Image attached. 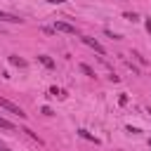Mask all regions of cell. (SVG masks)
Instances as JSON below:
<instances>
[{
    "instance_id": "obj_1",
    "label": "cell",
    "mask_w": 151,
    "mask_h": 151,
    "mask_svg": "<svg viewBox=\"0 0 151 151\" xmlns=\"http://www.w3.org/2000/svg\"><path fill=\"white\" fill-rule=\"evenodd\" d=\"M0 106H2L5 111H9V113H14V116H19V118H26V113H24V109H21V106H17V104H12L9 99H2V97H0Z\"/></svg>"
},
{
    "instance_id": "obj_2",
    "label": "cell",
    "mask_w": 151,
    "mask_h": 151,
    "mask_svg": "<svg viewBox=\"0 0 151 151\" xmlns=\"http://www.w3.org/2000/svg\"><path fill=\"white\" fill-rule=\"evenodd\" d=\"M54 31H57V33H66V35H76V33H78L76 26H71L68 21H57V24H54Z\"/></svg>"
},
{
    "instance_id": "obj_3",
    "label": "cell",
    "mask_w": 151,
    "mask_h": 151,
    "mask_svg": "<svg viewBox=\"0 0 151 151\" xmlns=\"http://www.w3.org/2000/svg\"><path fill=\"white\" fill-rule=\"evenodd\" d=\"M83 42H85L87 47H92V50H94L97 54H104V52H106V50H104V47H101V45H99V42H97L94 38H87V35H85V38H83Z\"/></svg>"
},
{
    "instance_id": "obj_4",
    "label": "cell",
    "mask_w": 151,
    "mask_h": 151,
    "mask_svg": "<svg viewBox=\"0 0 151 151\" xmlns=\"http://www.w3.org/2000/svg\"><path fill=\"white\" fill-rule=\"evenodd\" d=\"M0 21H9V24H21V19L17 14H9V12H0Z\"/></svg>"
},
{
    "instance_id": "obj_5",
    "label": "cell",
    "mask_w": 151,
    "mask_h": 151,
    "mask_svg": "<svg viewBox=\"0 0 151 151\" xmlns=\"http://www.w3.org/2000/svg\"><path fill=\"white\" fill-rule=\"evenodd\" d=\"M38 61H40L42 66H47V68H54V61H52L47 54H38Z\"/></svg>"
},
{
    "instance_id": "obj_6",
    "label": "cell",
    "mask_w": 151,
    "mask_h": 151,
    "mask_svg": "<svg viewBox=\"0 0 151 151\" xmlns=\"http://www.w3.org/2000/svg\"><path fill=\"white\" fill-rule=\"evenodd\" d=\"M78 134H80V137H83V139H87V142H94V144H99V139H97V137H94V134H90V132H87V130H78Z\"/></svg>"
},
{
    "instance_id": "obj_7",
    "label": "cell",
    "mask_w": 151,
    "mask_h": 151,
    "mask_svg": "<svg viewBox=\"0 0 151 151\" xmlns=\"http://www.w3.org/2000/svg\"><path fill=\"white\" fill-rule=\"evenodd\" d=\"M9 64H12V66H26V61H24L21 57H17V54L9 57Z\"/></svg>"
},
{
    "instance_id": "obj_8",
    "label": "cell",
    "mask_w": 151,
    "mask_h": 151,
    "mask_svg": "<svg viewBox=\"0 0 151 151\" xmlns=\"http://www.w3.org/2000/svg\"><path fill=\"white\" fill-rule=\"evenodd\" d=\"M78 68H80V71H83V73H85V76H90V78H94V71H92V68H90V66H87V64H80V66H78Z\"/></svg>"
},
{
    "instance_id": "obj_9",
    "label": "cell",
    "mask_w": 151,
    "mask_h": 151,
    "mask_svg": "<svg viewBox=\"0 0 151 151\" xmlns=\"http://www.w3.org/2000/svg\"><path fill=\"white\" fill-rule=\"evenodd\" d=\"M0 127H5V130H14V125H12L9 120H5L2 116H0Z\"/></svg>"
},
{
    "instance_id": "obj_10",
    "label": "cell",
    "mask_w": 151,
    "mask_h": 151,
    "mask_svg": "<svg viewBox=\"0 0 151 151\" xmlns=\"http://www.w3.org/2000/svg\"><path fill=\"white\" fill-rule=\"evenodd\" d=\"M123 17H125V19H127V21H137V19H139V17H137V14H134V12H125V14H123Z\"/></svg>"
},
{
    "instance_id": "obj_11",
    "label": "cell",
    "mask_w": 151,
    "mask_h": 151,
    "mask_svg": "<svg viewBox=\"0 0 151 151\" xmlns=\"http://www.w3.org/2000/svg\"><path fill=\"white\" fill-rule=\"evenodd\" d=\"M42 113H45V116H54V113H52V109H50V106H42Z\"/></svg>"
},
{
    "instance_id": "obj_12",
    "label": "cell",
    "mask_w": 151,
    "mask_h": 151,
    "mask_svg": "<svg viewBox=\"0 0 151 151\" xmlns=\"http://www.w3.org/2000/svg\"><path fill=\"white\" fill-rule=\"evenodd\" d=\"M47 2H52V5H61V2H66V0H47Z\"/></svg>"
},
{
    "instance_id": "obj_13",
    "label": "cell",
    "mask_w": 151,
    "mask_h": 151,
    "mask_svg": "<svg viewBox=\"0 0 151 151\" xmlns=\"http://www.w3.org/2000/svg\"><path fill=\"white\" fill-rule=\"evenodd\" d=\"M0 151H9V146H7V144H2V142H0Z\"/></svg>"
},
{
    "instance_id": "obj_14",
    "label": "cell",
    "mask_w": 151,
    "mask_h": 151,
    "mask_svg": "<svg viewBox=\"0 0 151 151\" xmlns=\"http://www.w3.org/2000/svg\"><path fill=\"white\" fill-rule=\"evenodd\" d=\"M146 31L151 33V19H146Z\"/></svg>"
},
{
    "instance_id": "obj_15",
    "label": "cell",
    "mask_w": 151,
    "mask_h": 151,
    "mask_svg": "<svg viewBox=\"0 0 151 151\" xmlns=\"http://www.w3.org/2000/svg\"><path fill=\"white\" fill-rule=\"evenodd\" d=\"M146 113H149V116H151V109H146Z\"/></svg>"
},
{
    "instance_id": "obj_16",
    "label": "cell",
    "mask_w": 151,
    "mask_h": 151,
    "mask_svg": "<svg viewBox=\"0 0 151 151\" xmlns=\"http://www.w3.org/2000/svg\"><path fill=\"white\" fill-rule=\"evenodd\" d=\"M149 144H151V142H149Z\"/></svg>"
}]
</instances>
